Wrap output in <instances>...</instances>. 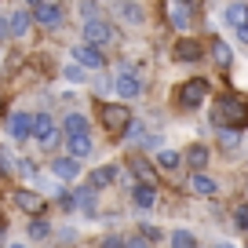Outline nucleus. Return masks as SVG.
Returning <instances> with one entry per match:
<instances>
[{"instance_id":"f257e3e1","label":"nucleus","mask_w":248,"mask_h":248,"mask_svg":"<svg viewBox=\"0 0 248 248\" xmlns=\"http://www.w3.org/2000/svg\"><path fill=\"white\" fill-rule=\"evenodd\" d=\"M212 121H216V128H245L248 124V99L223 95L216 102V109H212Z\"/></svg>"},{"instance_id":"f03ea898","label":"nucleus","mask_w":248,"mask_h":248,"mask_svg":"<svg viewBox=\"0 0 248 248\" xmlns=\"http://www.w3.org/2000/svg\"><path fill=\"white\" fill-rule=\"evenodd\" d=\"M99 117H102V124H106V132L113 135V139L128 135V128H132V113L124 106H99Z\"/></svg>"},{"instance_id":"7ed1b4c3","label":"nucleus","mask_w":248,"mask_h":248,"mask_svg":"<svg viewBox=\"0 0 248 248\" xmlns=\"http://www.w3.org/2000/svg\"><path fill=\"white\" fill-rule=\"evenodd\" d=\"M33 139H37L44 150H55V146H59L62 135H59V128H55V117L37 113V121H33Z\"/></svg>"},{"instance_id":"20e7f679","label":"nucleus","mask_w":248,"mask_h":248,"mask_svg":"<svg viewBox=\"0 0 248 248\" xmlns=\"http://www.w3.org/2000/svg\"><path fill=\"white\" fill-rule=\"evenodd\" d=\"M208 99V80H186L183 88H179V106L183 109H194V106H201V102Z\"/></svg>"},{"instance_id":"39448f33","label":"nucleus","mask_w":248,"mask_h":248,"mask_svg":"<svg viewBox=\"0 0 248 248\" xmlns=\"http://www.w3.org/2000/svg\"><path fill=\"white\" fill-rule=\"evenodd\" d=\"M109 40H113V26L109 22H102V18H88L84 22V44L102 47V44H109Z\"/></svg>"},{"instance_id":"423d86ee","label":"nucleus","mask_w":248,"mask_h":248,"mask_svg":"<svg viewBox=\"0 0 248 248\" xmlns=\"http://www.w3.org/2000/svg\"><path fill=\"white\" fill-rule=\"evenodd\" d=\"M117 95H121V99H139V95H142V80L139 77H135V70H132V66H124V70L121 73H117Z\"/></svg>"},{"instance_id":"0eeeda50","label":"nucleus","mask_w":248,"mask_h":248,"mask_svg":"<svg viewBox=\"0 0 248 248\" xmlns=\"http://www.w3.org/2000/svg\"><path fill=\"white\" fill-rule=\"evenodd\" d=\"M73 59H77L84 70H102V66H106V59H102V51L95 44H77L73 47Z\"/></svg>"},{"instance_id":"6e6552de","label":"nucleus","mask_w":248,"mask_h":248,"mask_svg":"<svg viewBox=\"0 0 248 248\" xmlns=\"http://www.w3.org/2000/svg\"><path fill=\"white\" fill-rule=\"evenodd\" d=\"M33 22H40L44 30H55V26L62 22V8H59V4H51V0H44V4L33 8Z\"/></svg>"},{"instance_id":"1a4fd4ad","label":"nucleus","mask_w":248,"mask_h":248,"mask_svg":"<svg viewBox=\"0 0 248 248\" xmlns=\"http://www.w3.org/2000/svg\"><path fill=\"white\" fill-rule=\"evenodd\" d=\"M190 15H194V4L190 0H171L168 4V18L175 30H190Z\"/></svg>"},{"instance_id":"9d476101","label":"nucleus","mask_w":248,"mask_h":248,"mask_svg":"<svg viewBox=\"0 0 248 248\" xmlns=\"http://www.w3.org/2000/svg\"><path fill=\"white\" fill-rule=\"evenodd\" d=\"M33 121H37V117L33 113H15L8 121V132H11V139H18V142H26L33 135Z\"/></svg>"},{"instance_id":"9b49d317","label":"nucleus","mask_w":248,"mask_h":248,"mask_svg":"<svg viewBox=\"0 0 248 248\" xmlns=\"http://www.w3.org/2000/svg\"><path fill=\"white\" fill-rule=\"evenodd\" d=\"M15 208H22V212H30V216H40L44 212V197L40 194H33V190H15Z\"/></svg>"},{"instance_id":"f8f14e48","label":"nucleus","mask_w":248,"mask_h":248,"mask_svg":"<svg viewBox=\"0 0 248 248\" xmlns=\"http://www.w3.org/2000/svg\"><path fill=\"white\" fill-rule=\"evenodd\" d=\"M132 201H135V208H139V212H150V208L157 204V190H154L150 183H139V186L132 190Z\"/></svg>"},{"instance_id":"ddd939ff","label":"nucleus","mask_w":248,"mask_h":248,"mask_svg":"<svg viewBox=\"0 0 248 248\" xmlns=\"http://www.w3.org/2000/svg\"><path fill=\"white\" fill-rule=\"evenodd\" d=\"M175 62H201V44L190 37H183L175 44Z\"/></svg>"},{"instance_id":"4468645a","label":"nucleus","mask_w":248,"mask_h":248,"mask_svg":"<svg viewBox=\"0 0 248 248\" xmlns=\"http://www.w3.org/2000/svg\"><path fill=\"white\" fill-rule=\"evenodd\" d=\"M117 183V164H102V168L92 171V179H88V186H95V190H106V186Z\"/></svg>"},{"instance_id":"2eb2a0df","label":"nucleus","mask_w":248,"mask_h":248,"mask_svg":"<svg viewBox=\"0 0 248 248\" xmlns=\"http://www.w3.org/2000/svg\"><path fill=\"white\" fill-rule=\"evenodd\" d=\"M51 171H55L59 179H77L80 161H77V157H55V161H51Z\"/></svg>"},{"instance_id":"dca6fc26","label":"nucleus","mask_w":248,"mask_h":248,"mask_svg":"<svg viewBox=\"0 0 248 248\" xmlns=\"http://www.w3.org/2000/svg\"><path fill=\"white\" fill-rule=\"evenodd\" d=\"M66 150H70V157L84 161V157H92V139H88V135H70V139H66Z\"/></svg>"},{"instance_id":"f3484780","label":"nucleus","mask_w":248,"mask_h":248,"mask_svg":"<svg viewBox=\"0 0 248 248\" xmlns=\"http://www.w3.org/2000/svg\"><path fill=\"white\" fill-rule=\"evenodd\" d=\"M190 190H194V194H201V197H212L219 186H216V179H212V175H204V171H194V179H190Z\"/></svg>"},{"instance_id":"a211bd4d","label":"nucleus","mask_w":248,"mask_h":248,"mask_svg":"<svg viewBox=\"0 0 248 248\" xmlns=\"http://www.w3.org/2000/svg\"><path fill=\"white\" fill-rule=\"evenodd\" d=\"M73 208H80L84 216H95V186H84L73 194Z\"/></svg>"},{"instance_id":"6ab92c4d","label":"nucleus","mask_w":248,"mask_h":248,"mask_svg":"<svg viewBox=\"0 0 248 248\" xmlns=\"http://www.w3.org/2000/svg\"><path fill=\"white\" fill-rule=\"evenodd\" d=\"M226 26H233V30L248 26V4H245V0H237V4L226 8Z\"/></svg>"},{"instance_id":"aec40b11","label":"nucleus","mask_w":248,"mask_h":248,"mask_svg":"<svg viewBox=\"0 0 248 248\" xmlns=\"http://www.w3.org/2000/svg\"><path fill=\"white\" fill-rule=\"evenodd\" d=\"M117 11H121V18H128V22H142V18H146V8H142L139 0H121Z\"/></svg>"},{"instance_id":"412c9836","label":"nucleus","mask_w":248,"mask_h":248,"mask_svg":"<svg viewBox=\"0 0 248 248\" xmlns=\"http://www.w3.org/2000/svg\"><path fill=\"white\" fill-rule=\"evenodd\" d=\"M212 59H216V66L219 70H230V62H233V51L226 47V40H212Z\"/></svg>"},{"instance_id":"4be33fe9","label":"nucleus","mask_w":248,"mask_h":248,"mask_svg":"<svg viewBox=\"0 0 248 248\" xmlns=\"http://www.w3.org/2000/svg\"><path fill=\"white\" fill-rule=\"evenodd\" d=\"M30 26H33V18L26 15V11H15V15L8 18V33H11V37H26Z\"/></svg>"},{"instance_id":"5701e85b","label":"nucleus","mask_w":248,"mask_h":248,"mask_svg":"<svg viewBox=\"0 0 248 248\" xmlns=\"http://www.w3.org/2000/svg\"><path fill=\"white\" fill-rule=\"evenodd\" d=\"M186 164H190L194 171H201L204 164H208V150H204V146H190V150H186Z\"/></svg>"},{"instance_id":"b1692460","label":"nucleus","mask_w":248,"mask_h":248,"mask_svg":"<svg viewBox=\"0 0 248 248\" xmlns=\"http://www.w3.org/2000/svg\"><path fill=\"white\" fill-rule=\"evenodd\" d=\"M128 164H132V171L139 175V183H150V186H154V168H150V164L142 161V157H132Z\"/></svg>"},{"instance_id":"393cba45","label":"nucleus","mask_w":248,"mask_h":248,"mask_svg":"<svg viewBox=\"0 0 248 248\" xmlns=\"http://www.w3.org/2000/svg\"><path fill=\"white\" fill-rule=\"evenodd\" d=\"M47 233H51V226H47L40 216H33V223H30V230H26V237H33V241H47Z\"/></svg>"},{"instance_id":"a878e982","label":"nucleus","mask_w":248,"mask_h":248,"mask_svg":"<svg viewBox=\"0 0 248 248\" xmlns=\"http://www.w3.org/2000/svg\"><path fill=\"white\" fill-rule=\"evenodd\" d=\"M171 248H197V237L190 230H171Z\"/></svg>"},{"instance_id":"bb28decb","label":"nucleus","mask_w":248,"mask_h":248,"mask_svg":"<svg viewBox=\"0 0 248 248\" xmlns=\"http://www.w3.org/2000/svg\"><path fill=\"white\" fill-rule=\"evenodd\" d=\"M66 135H88V121L80 113H70L66 117Z\"/></svg>"},{"instance_id":"cd10ccee","label":"nucleus","mask_w":248,"mask_h":248,"mask_svg":"<svg viewBox=\"0 0 248 248\" xmlns=\"http://www.w3.org/2000/svg\"><path fill=\"white\" fill-rule=\"evenodd\" d=\"M157 164H161L164 171H175L179 164H183V157H179L175 150H161V154H157Z\"/></svg>"},{"instance_id":"c85d7f7f","label":"nucleus","mask_w":248,"mask_h":248,"mask_svg":"<svg viewBox=\"0 0 248 248\" xmlns=\"http://www.w3.org/2000/svg\"><path fill=\"white\" fill-rule=\"evenodd\" d=\"M219 142H223L226 150H233V146H237V142H241V135L233 132V128H219Z\"/></svg>"},{"instance_id":"c756f323","label":"nucleus","mask_w":248,"mask_h":248,"mask_svg":"<svg viewBox=\"0 0 248 248\" xmlns=\"http://www.w3.org/2000/svg\"><path fill=\"white\" fill-rule=\"evenodd\" d=\"M62 77H66V80H80V77H84V66H80V62H70V66L62 70Z\"/></svg>"},{"instance_id":"7c9ffc66","label":"nucleus","mask_w":248,"mask_h":248,"mask_svg":"<svg viewBox=\"0 0 248 248\" xmlns=\"http://www.w3.org/2000/svg\"><path fill=\"white\" fill-rule=\"evenodd\" d=\"M233 223H237L241 230H248V204H241V208L233 212Z\"/></svg>"},{"instance_id":"2f4dec72","label":"nucleus","mask_w":248,"mask_h":248,"mask_svg":"<svg viewBox=\"0 0 248 248\" xmlns=\"http://www.w3.org/2000/svg\"><path fill=\"white\" fill-rule=\"evenodd\" d=\"M18 171H22L26 179H33V175H37V164H33V161H22V164H18Z\"/></svg>"},{"instance_id":"473e14b6","label":"nucleus","mask_w":248,"mask_h":248,"mask_svg":"<svg viewBox=\"0 0 248 248\" xmlns=\"http://www.w3.org/2000/svg\"><path fill=\"white\" fill-rule=\"evenodd\" d=\"M102 248H128V241H124V237H106Z\"/></svg>"},{"instance_id":"72a5a7b5","label":"nucleus","mask_w":248,"mask_h":248,"mask_svg":"<svg viewBox=\"0 0 248 248\" xmlns=\"http://www.w3.org/2000/svg\"><path fill=\"white\" fill-rule=\"evenodd\" d=\"M124 241H128V248H150V241L142 237V233H139V237H124Z\"/></svg>"},{"instance_id":"f704fd0d","label":"nucleus","mask_w":248,"mask_h":248,"mask_svg":"<svg viewBox=\"0 0 248 248\" xmlns=\"http://www.w3.org/2000/svg\"><path fill=\"white\" fill-rule=\"evenodd\" d=\"M92 11H95V0H84V4H80V15H84V22H88V18H95Z\"/></svg>"},{"instance_id":"c9c22d12","label":"nucleus","mask_w":248,"mask_h":248,"mask_svg":"<svg viewBox=\"0 0 248 248\" xmlns=\"http://www.w3.org/2000/svg\"><path fill=\"white\" fill-rule=\"evenodd\" d=\"M142 237L146 241H161V230H157V226H142Z\"/></svg>"},{"instance_id":"e433bc0d","label":"nucleus","mask_w":248,"mask_h":248,"mask_svg":"<svg viewBox=\"0 0 248 248\" xmlns=\"http://www.w3.org/2000/svg\"><path fill=\"white\" fill-rule=\"evenodd\" d=\"M128 135H132V139H139V135H142V124H139V121H132V128H128Z\"/></svg>"},{"instance_id":"4c0bfd02","label":"nucleus","mask_w":248,"mask_h":248,"mask_svg":"<svg viewBox=\"0 0 248 248\" xmlns=\"http://www.w3.org/2000/svg\"><path fill=\"white\" fill-rule=\"evenodd\" d=\"M237 37H241V40L248 44V26H241V30H237Z\"/></svg>"},{"instance_id":"58836bf2","label":"nucleus","mask_w":248,"mask_h":248,"mask_svg":"<svg viewBox=\"0 0 248 248\" xmlns=\"http://www.w3.org/2000/svg\"><path fill=\"white\" fill-rule=\"evenodd\" d=\"M8 37V22H4V18H0V40Z\"/></svg>"},{"instance_id":"ea45409f","label":"nucleus","mask_w":248,"mask_h":248,"mask_svg":"<svg viewBox=\"0 0 248 248\" xmlns=\"http://www.w3.org/2000/svg\"><path fill=\"white\" fill-rule=\"evenodd\" d=\"M30 4H33V8H37V4H44V0H30Z\"/></svg>"},{"instance_id":"a19ab883","label":"nucleus","mask_w":248,"mask_h":248,"mask_svg":"<svg viewBox=\"0 0 248 248\" xmlns=\"http://www.w3.org/2000/svg\"><path fill=\"white\" fill-rule=\"evenodd\" d=\"M8 248H26V245H8Z\"/></svg>"},{"instance_id":"79ce46f5","label":"nucleus","mask_w":248,"mask_h":248,"mask_svg":"<svg viewBox=\"0 0 248 248\" xmlns=\"http://www.w3.org/2000/svg\"><path fill=\"white\" fill-rule=\"evenodd\" d=\"M219 248H230V245H219Z\"/></svg>"},{"instance_id":"37998d69","label":"nucleus","mask_w":248,"mask_h":248,"mask_svg":"<svg viewBox=\"0 0 248 248\" xmlns=\"http://www.w3.org/2000/svg\"><path fill=\"white\" fill-rule=\"evenodd\" d=\"M245 237H248V230H245Z\"/></svg>"}]
</instances>
